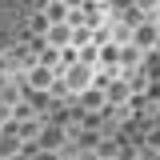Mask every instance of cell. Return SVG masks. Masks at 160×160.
<instances>
[{
    "label": "cell",
    "mask_w": 160,
    "mask_h": 160,
    "mask_svg": "<svg viewBox=\"0 0 160 160\" xmlns=\"http://www.w3.org/2000/svg\"><path fill=\"white\" fill-rule=\"evenodd\" d=\"M64 88L68 92H84V88H92L96 84V68L88 64V60H68V68H64Z\"/></svg>",
    "instance_id": "6da1fadb"
},
{
    "label": "cell",
    "mask_w": 160,
    "mask_h": 160,
    "mask_svg": "<svg viewBox=\"0 0 160 160\" xmlns=\"http://www.w3.org/2000/svg\"><path fill=\"white\" fill-rule=\"evenodd\" d=\"M156 16H160V12H156ZM156 16L136 24V32H132V44H136V48H156V44H160V20Z\"/></svg>",
    "instance_id": "7a4b0ae2"
},
{
    "label": "cell",
    "mask_w": 160,
    "mask_h": 160,
    "mask_svg": "<svg viewBox=\"0 0 160 160\" xmlns=\"http://www.w3.org/2000/svg\"><path fill=\"white\" fill-rule=\"evenodd\" d=\"M52 84V72L48 68H32V88H48Z\"/></svg>",
    "instance_id": "3957f363"
},
{
    "label": "cell",
    "mask_w": 160,
    "mask_h": 160,
    "mask_svg": "<svg viewBox=\"0 0 160 160\" xmlns=\"http://www.w3.org/2000/svg\"><path fill=\"white\" fill-rule=\"evenodd\" d=\"M108 96H112V100H124V96H128V84H116V88H112Z\"/></svg>",
    "instance_id": "277c9868"
},
{
    "label": "cell",
    "mask_w": 160,
    "mask_h": 160,
    "mask_svg": "<svg viewBox=\"0 0 160 160\" xmlns=\"http://www.w3.org/2000/svg\"><path fill=\"white\" fill-rule=\"evenodd\" d=\"M148 148H156V152H160V128H152V132H148Z\"/></svg>",
    "instance_id": "5b68a950"
},
{
    "label": "cell",
    "mask_w": 160,
    "mask_h": 160,
    "mask_svg": "<svg viewBox=\"0 0 160 160\" xmlns=\"http://www.w3.org/2000/svg\"><path fill=\"white\" fill-rule=\"evenodd\" d=\"M140 8H156V0H140Z\"/></svg>",
    "instance_id": "8992f818"
},
{
    "label": "cell",
    "mask_w": 160,
    "mask_h": 160,
    "mask_svg": "<svg viewBox=\"0 0 160 160\" xmlns=\"http://www.w3.org/2000/svg\"><path fill=\"white\" fill-rule=\"evenodd\" d=\"M100 160H116V156H100Z\"/></svg>",
    "instance_id": "52a82bcc"
},
{
    "label": "cell",
    "mask_w": 160,
    "mask_h": 160,
    "mask_svg": "<svg viewBox=\"0 0 160 160\" xmlns=\"http://www.w3.org/2000/svg\"><path fill=\"white\" fill-rule=\"evenodd\" d=\"M40 160H52V156H40Z\"/></svg>",
    "instance_id": "ba28073f"
},
{
    "label": "cell",
    "mask_w": 160,
    "mask_h": 160,
    "mask_svg": "<svg viewBox=\"0 0 160 160\" xmlns=\"http://www.w3.org/2000/svg\"><path fill=\"white\" fill-rule=\"evenodd\" d=\"M132 160H140V156H132Z\"/></svg>",
    "instance_id": "9c48e42d"
}]
</instances>
